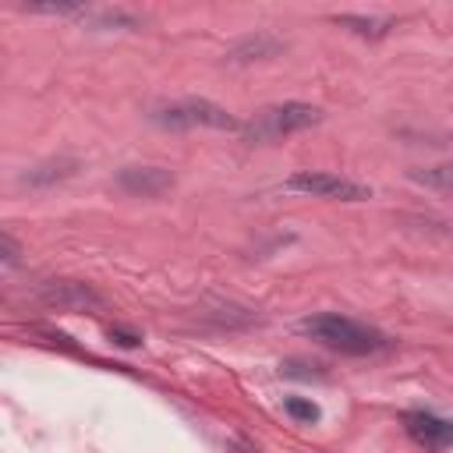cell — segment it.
Listing matches in <instances>:
<instances>
[{
    "mask_svg": "<svg viewBox=\"0 0 453 453\" xmlns=\"http://www.w3.org/2000/svg\"><path fill=\"white\" fill-rule=\"evenodd\" d=\"M35 294H39L42 304L67 308V311H92V308H103L106 304L103 294L92 283H81V280H50Z\"/></svg>",
    "mask_w": 453,
    "mask_h": 453,
    "instance_id": "5",
    "label": "cell"
},
{
    "mask_svg": "<svg viewBox=\"0 0 453 453\" xmlns=\"http://www.w3.org/2000/svg\"><path fill=\"white\" fill-rule=\"evenodd\" d=\"M322 120V110L311 106V103H301V99H287V103H276V106H265L251 124H244V138L255 145V142H276V138H287L294 131H304V127H315Z\"/></svg>",
    "mask_w": 453,
    "mask_h": 453,
    "instance_id": "3",
    "label": "cell"
},
{
    "mask_svg": "<svg viewBox=\"0 0 453 453\" xmlns=\"http://www.w3.org/2000/svg\"><path fill=\"white\" fill-rule=\"evenodd\" d=\"M110 340H113L117 347H138V343H142V336H138L134 329H120V326L110 329Z\"/></svg>",
    "mask_w": 453,
    "mask_h": 453,
    "instance_id": "16",
    "label": "cell"
},
{
    "mask_svg": "<svg viewBox=\"0 0 453 453\" xmlns=\"http://www.w3.org/2000/svg\"><path fill=\"white\" fill-rule=\"evenodd\" d=\"M283 411H287L294 421H301V425H315V421L322 418V407H319L315 400H308V396H287V400H283Z\"/></svg>",
    "mask_w": 453,
    "mask_h": 453,
    "instance_id": "12",
    "label": "cell"
},
{
    "mask_svg": "<svg viewBox=\"0 0 453 453\" xmlns=\"http://www.w3.org/2000/svg\"><path fill=\"white\" fill-rule=\"evenodd\" d=\"M280 375H287V379H326V368L319 361H308V357H287L280 365Z\"/></svg>",
    "mask_w": 453,
    "mask_h": 453,
    "instance_id": "13",
    "label": "cell"
},
{
    "mask_svg": "<svg viewBox=\"0 0 453 453\" xmlns=\"http://www.w3.org/2000/svg\"><path fill=\"white\" fill-rule=\"evenodd\" d=\"M0 262H4L7 269H14V265L21 262V244L14 241V234H11V230H4V234H0Z\"/></svg>",
    "mask_w": 453,
    "mask_h": 453,
    "instance_id": "15",
    "label": "cell"
},
{
    "mask_svg": "<svg viewBox=\"0 0 453 453\" xmlns=\"http://www.w3.org/2000/svg\"><path fill=\"white\" fill-rule=\"evenodd\" d=\"M283 39H276L273 32H255V35H244L237 39L230 50H226V64H255V60H273L283 53Z\"/></svg>",
    "mask_w": 453,
    "mask_h": 453,
    "instance_id": "8",
    "label": "cell"
},
{
    "mask_svg": "<svg viewBox=\"0 0 453 453\" xmlns=\"http://www.w3.org/2000/svg\"><path fill=\"white\" fill-rule=\"evenodd\" d=\"M400 421H403L407 435L418 446H425V449H446V446H453V421L442 418V414H435V411L414 407V411H403Z\"/></svg>",
    "mask_w": 453,
    "mask_h": 453,
    "instance_id": "6",
    "label": "cell"
},
{
    "mask_svg": "<svg viewBox=\"0 0 453 453\" xmlns=\"http://www.w3.org/2000/svg\"><path fill=\"white\" fill-rule=\"evenodd\" d=\"M287 188L301 191V195H311V198H329V202H365V198H372L368 184L329 173V170H297L287 180Z\"/></svg>",
    "mask_w": 453,
    "mask_h": 453,
    "instance_id": "4",
    "label": "cell"
},
{
    "mask_svg": "<svg viewBox=\"0 0 453 453\" xmlns=\"http://www.w3.org/2000/svg\"><path fill=\"white\" fill-rule=\"evenodd\" d=\"M414 177L425 180V184H432V188L453 191V159H446V163H439V166H428V170H418Z\"/></svg>",
    "mask_w": 453,
    "mask_h": 453,
    "instance_id": "14",
    "label": "cell"
},
{
    "mask_svg": "<svg viewBox=\"0 0 453 453\" xmlns=\"http://www.w3.org/2000/svg\"><path fill=\"white\" fill-rule=\"evenodd\" d=\"M301 333H308L322 347H329L336 354H350V357H365V354H379V350H389L393 347V340L382 329H375L368 322H357L350 315H340V311L308 315L301 322Z\"/></svg>",
    "mask_w": 453,
    "mask_h": 453,
    "instance_id": "1",
    "label": "cell"
},
{
    "mask_svg": "<svg viewBox=\"0 0 453 453\" xmlns=\"http://www.w3.org/2000/svg\"><path fill=\"white\" fill-rule=\"evenodd\" d=\"M340 28H347V32H354V35H361V39H386L393 28H396V18L393 14H336L333 18Z\"/></svg>",
    "mask_w": 453,
    "mask_h": 453,
    "instance_id": "10",
    "label": "cell"
},
{
    "mask_svg": "<svg viewBox=\"0 0 453 453\" xmlns=\"http://www.w3.org/2000/svg\"><path fill=\"white\" fill-rule=\"evenodd\" d=\"M149 120L163 131H195V127H209V131H244V124L223 110L219 103L212 99H202V96H184V99H173V103H159L152 106Z\"/></svg>",
    "mask_w": 453,
    "mask_h": 453,
    "instance_id": "2",
    "label": "cell"
},
{
    "mask_svg": "<svg viewBox=\"0 0 453 453\" xmlns=\"http://www.w3.org/2000/svg\"><path fill=\"white\" fill-rule=\"evenodd\" d=\"M230 453H258V449H251L248 442H230Z\"/></svg>",
    "mask_w": 453,
    "mask_h": 453,
    "instance_id": "17",
    "label": "cell"
},
{
    "mask_svg": "<svg viewBox=\"0 0 453 453\" xmlns=\"http://www.w3.org/2000/svg\"><path fill=\"white\" fill-rule=\"evenodd\" d=\"M81 21L92 32H138L145 25V18H138L134 11H120V7H113V11H92L88 7L81 14Z\"/></svg>",
    "mask_w": 453,
    "mask_h": 453,
    "instance_id": "11",
    "label": "cell"
},
{
    "mask_svg": "<svg viewBox=\"0 0 453 453\" xmlns=\"http://www.w3.org/2000/svg\"><path fill=\"white\" fill-rule=\"evenodd\" d=\"M74 170H78V159H74V156H53V159H42V163H35L32 170H25L18 180H21L25 188H53V184L74 177Z\"/></svg>",
    "mask_w": 453,
    "mask_h": 453,
    "instance_id": "9",
    "label": "cell"
},
{
    "mask_svg": "<svg viewBox=\"0 0 453 453\" xmlns=\"http://www.w3.org/2000/svg\"><path fill=\"white\" fill-rule=\"evenodd\" d=\"M173 173L163 166H120L117 170V188L127 195H142V198H156L163 191L173 188Z\"/></svg>",
    "mask_w": 453,
    "mask_h": 453,
    "instance_id": "7",
    "label": "cell"
}]
</instances>
